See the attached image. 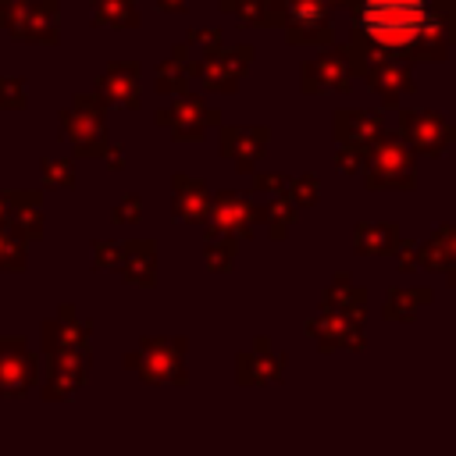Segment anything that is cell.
I'll use <instances>...</instances> for the list:
<instances>
[{"label": "cell", "instance_id": "obj_1", "mask_svg": "<svg viewBox=\"0 0 456 456\" xmlns=\"http://www.w3.org/2000/svg\"><path fill=\"white\" fill-rule=\"evenodd\" d=\"M363 32L378 39L388 50L417 43L424 32H431V7L428 0H367L360 11Z\"/></svg>", "mask_w": 456, "mask_h": 456}]
</instances>
